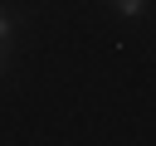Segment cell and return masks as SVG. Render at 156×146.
I'll return each mask as SVG.
<instances>
[{
  "label": "cell",
  "mask_w": 156,
  "mask_h": 146,
  "mask_svg": "<svg viewBox=\"0 0 156 146\" xmlns=\"http://www.w3.org/2000/svg\"><path fill=\"white\" fill-rule=\"evenodd\" d=\"M117 10H122V15L132 19V15H141V0H117Z\"/></svg>",
  "instance_id": "6da1fadb"
},
{
  "label": "cell",
  "mask_w": 156,
  "mask_h": 146,
  "mask_svg": "<svg viewBox=\"0 0 156 146\" xmlns=\"http://www.w3.org/2000/svg\"><path fill=\"white\" fill-rule=\"evenodd\" d=\"M10 29H15V19H10V15H5V10H0V44H5V39H10Z\"/></svg>",
  "instance_id": "7a4b0ae2"
},
{
  "label": "cell",
  "mask_w": 156,
  "mask_h": 146,
  "mask_svg": "<svg viewBox=\"0 0 156 146\" xmlns=\"http://www.w3.org/2000/svg\"><path fill=\"white\" fill-rule=\"evenodd\" d=\"M0 68H5V58H0Z\"/></svg>",
  "instance_id": "3957f363"
}]
</instances>
